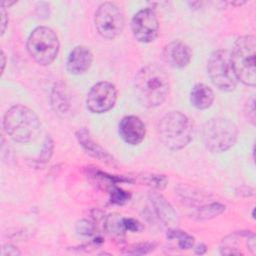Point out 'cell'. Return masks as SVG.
Instances as JSON below:
<instances>
[{"label":"cell","instance_id":"23","mask_svg":"<svg viewBox=\"0 0 256 256\" xmlns=\"http://www.w3.org/2000/svg\"><path fill=\"white\" fill-rule=\"evenodd\" d=\"M53 148H54V145H53L52 139L50 137H47L44 142L42 151L40 153V156H39V159L37 160V162L41 164V163H46L47 161H49V159L51 158L52 153H53Z\"/></svg>","mask_w":256,"mask_h":256},{"label":"cell","instance_id":"12","mask_svg":"<svg viewBox=\"0 0 256 256\" xmlns=\"http://www.w3.org/2000/svg\"><path fill=\"white\" fill-rule=\"evenodd\" d=\"M163 56L171 67L184 68L191 61L192 51L190 47L181 40H173L165 45Z\"/></svg>","mask_w":256,"mask_h":256},{"label":"cell","instance_id":"6","mask_svg":"<svg viewBox=\"0 0 256 256\" xmlns=\"http://www.w3.org/2000/svg\"><path fill=\"white\" fill-rule=\"evenodd\" d=\"M59 40L51 28L47 26L36 27L27 40V50L33 60L42 65H50L59 52Z\"/></svg>","mask_w":256,"mask_h":256},{"label":"cell","instance_id":"28","mask_svg":"<svg viewBox=\"0 0 256 256\" xmlns=\"http://www.w3.org/2000/svg\"><path fill=\"white\" fill-rule=\"evenodd\" d=\"M8 255L16 256V255H20V252L15 246L11 244H7L2 248V256H8Z\"/></svg>","mask_w":256,"mask_h":256},{"label":"cell","instance_id":"24","mask_svg":"<svg viewBox=\"0 0 256 256\" xmlns=\"http://www.w3.org/2000/svg\"><path fill=\"white\" fill-rule=\"evenodd\" d=\"M153 249H154L153 243L145 242V243H140V244L134 245L133 247L130 248V250L127 251V253H129V254H147L150 251H152Z\"/></svg>","mask_w":256,"mask_h":256},{"label":"cell","instance_id":"25","mask_svg":"<svg viewBox=\"0 0 256 256\" xmlns=\"http://www.w3.org/2000/svg\"><path fill=\"white\" fill-rule=\"evenodd\" d=\"M122 223L125 231L138 232L142 230V225L139 221L134 218H122Z\"/></svg>","mask_w":256,"mask_h":256},{"label":"cell","instance_id":"1","mask_svg":"<svg viewBox=\"0 0 256 256\" xmlns=\"http://www.w3.org/2000/svg\"><path fill=\"white\" fill-rule=\"evenodd\" d=\"M169 78L156 65L141 68L135 76L134 88L140 103L148 108L160 106L169 94Z\"/></svg>","mask_w":256,"mask_h":256},{"label":"cell","instance_id":"19","mask_svg":"<svg viewBox=\"0 0 256 256\" xmlns=\"http://www.w3.org/2000/svg\"><path fill=\"white\" fill-rule=\"evenodd\" d=\"M166 236L168 239H177L180 249L188 250L194 247V237L184 231L178 229H169Z\"/></svg>","mask_w":256,"mask_h":256},{"label":"cell","instance_id":"5","mask_svg":"<svg viewBox=\"0 0 256 256\" xmlns=\"http://www.w3.org/2000/svg\"><path fill=\"white\" fill-rule=\"evenodd\" d=\"M256 40L253 35H244L237 39L231 52V61L237 80L247 86H255Z\"/></svg>","mask_w":256,"mask_h":256},{"label":"cell","instance_id":"21","mask_svg":"<svg viewBox=\"0 0 256 256\" xmlns=\"http://www.w3.org/2000/svg\"><path fill=\"white\" fill-rule=\"evenodd\" d=\"M142 180L145 185L155 190H163L168 182L166 176L160 174H145L142 176Z\"/></svg>","mask_w":256,"mask_h":256},{"label":"cell","instance_id":"29","mask_svg":"<svg viewBox=\"0 0 256 256\" xmlns=\"http://www.w3.org/2000/svg\"><path fill=\"white\" fill-rule=\"evenodd\" d=\"M8 24V14L4 7L1 6V35L5 33L6 27Z\"/></svg>","mask_w":256,"mask_h":256},{"label":"cell","instance_id":"15","mask_svg":"<svg viewBox=\"0 0 256 256\" xmlns=\"http://www.w3.org/2000/svg\"><path fill=\"white\" fill-rule=\"evenodd\" d=\"M149 197L155 213L162 222H164L166 225H175L178 222L176 211L161 194L151 192Z\"/></svg>","mask_w":256,"mask_h":256},{"label":"cell","instance_id":"10","mask_svg":"<svg viewBox=\"0 0 256 256\" xmlns=\"http://www.w3.org/2000/svg\"><path fill=\"white\" fill-rule=\"evenodd\" d=\"M131 30L138 42L150 43L154 41L159 32V21L155 11L151 8L138 11L131 20Z\"/></svg>","mask_w":256,"mask_h":256},{"label":"cell","instance_id":"3","mask_svg":"<svg viewBox=\"0 0 256 256\" xmlns=\"http://www.w3.org/2000/svg\"><path fill=\"white\" fill-rule=\"evenodd\" d=\"M40 126V120L36 113L22 104L12 106L4 114V130L14 141L19 143L34 141L41 131Z\"/></svg>","mask_w":256,"mask_h":256},{"label":"cell","instance_id":"30","mask_svg":"<svg viewBox=\"0 0 256 256\" xmlns=\"http://www.w3.org/2000/svg\"><path fill=\"white\" fill-rule=\"evenodd\" d=\"M194 249H195V253L196 254H204L206 252V250H207V247L204 244L200 243Z\"/></svg>","mask_w":256,"mask_h":256},{"label":"cell","instance_id":"27","mask_svg":"<svg viewBox=\"0 0 256 256\" xmlns=\"http://www.w3.org/2000/svg\"><path fill=\"white\" fill-rule=\"evenodd\" d=\"M246 114H247L248 120L254 125L255 124V100L253 96H251L247 101Z\"/></svg>","mask_w":256,"mask_h":256},{"label":"cell","instance_id":"22","mask_svg":"<svg viewBox=\"0 0 256 256\" xmlns=\"http://www.w3.org/2000/svg\"><path fill=\"white\" fill-rule=\"evenodd\" d=\"M108 193L110 195V201L114 204H123L130 198V195L126 191L116 185H112L108 188Z\"/></svg>","mask_w":256,"mask_h":256},{"label":"cell","instance_id":"18","mask_svg":"<svg viewBox=\"0 0 256 256\" xmlns=\"http://www.w3.org/2000/svg\"><path fill=\"white\" fill-rule=\"evenodd\" d=\"M225 210V206L219 202H210L200 205L195 208L192 216L198 220H206L211 219L219 214L223 213Z\"/></svg>","mask_w":256,"mask_h":256},{"label":"cell","instance_id":"17","mask_svg":"<svg viewBox=\"0 0 256 256\" xmlns=\"http://www.w3.org/2000/svg\"><path fill=\"white\" fill-rule=\"evenodd\" d=\"M50 103L54 112L58 115H64L70 108V99L66 88L62 83H56L52 88Z\"/></svg>","mask_w":256,"mask_h":256},{"label":"cell","instance_id":"8","mask_svg":"<svg viewBox=\"0 0 256 256\" xmlns=\"http://www.w3.org/2000/svg\"><path fill=\"white\" fill-rule=\"evenodd\" d=\"M94 23L100 36L106 39H115L124 29V13L115 3L104 2L98 6L95 12Z\"/></svg>","mask_w":256,"mask_h":256},{"label":"cell","instance_id":"14","mask_svg":"<svg viewBox=\"0 0 256 256\" xmlns=\"http://www.w3.org/2000/svg\"><path fill=\"white\" fill-rule=\"evenodd\" d=\"M93 54L86 46H76L69 54L66 62V68L70 74H84L91 66Z\"/></svg>","mask_w":256,"mask_h":256},{"label":"cell","instance_id":"7","mask_svg":"<svg viewBox=\"0 0 256 256\" xmlns=\"http://www.w3.org/2000/svg\"><path fill=\"white\" fill-rule=\"evenodd\" d=\"M207 70L212 83L219 90L230 92L236 88L238 80L229 51L223 49L214 51L209 57Z\"/></svg>","mask_w":256,"mask_h":256},{"label":"cell","instance_id":"13","mask_svg":"<svg viewBox=\"0 0 256 256\" xmlns=\"http://www.w3.org/2000/svg\"><path fill=\"white\" fill-rule=\"evenodd\" d=\"M76 138L84 149V151L90 156L105 162L106 164L116 166V161L112 155H110L104 148H102L98 143H96L91 137L89 131L86 128H80L76 131Z\"/></svg>","mask_w":256,"mask_h":256},{"label":"cell","instance_id":"2","mask_svg":"<svg viewBox=\"0 0 256 256\" xmlns=\"http://www.w3.org/2000/svg\"><path fill=\"white\" fill-rule=\"evenodd\" d=\"M157 133L165 147L180 150L193 139L194 126L191 119L182 112L170 111L158 121Z\"/></svg>","mask_w":256,"mask_h":256},{"label":"cell","instance_id":"26","mask_svg":"<svg viewBox=\"0 0 256 256\" xmlns=\"http://www.w3.org/2000/svg\"><path fill=\"white\" fill-rule=\"evenodd\" d=\"M94 230H95L94 225L87 220H82L77 224V231L81 235L90 236V235L94 234Z\"/></svg>","mask_w":256,"mask_h":256},{"label":"cell","instance_id":"4","mask_svg":"<svg viewBox=\"0 0 256 256\" xmlns=\"http://www.w3.org/2000/svg\"><path fill=\"white\" fill-rule=\"evenodd\" d=\"M237 136V126L227 118H211L202 127L204 146L213 153H221L229 150L235 144Z\"/></svg>","mask_w":256,"mask_h":256},{"label":"cell","instance_id":"31","mask_svg":"<svg viewBox=\"0 0 256 256\" xmlns=\"http://www.w3.org/2000/svg\"><path fill=\"white\" fill-rule=\"evenodd\" d=\"M1 66H2V68H1V74L3 73V71H4V68H5V64H6V57H5V54H4V51L3 50H1Z\"/></svg>","mask_w":256,"mask_h":256},{"label":"cell","instance_id":"9","mask_svg":"<svg viewBox=\"0 0 256 256\" xmlns=\"http://www.w3.org/2000/svg\"><path fill=\"white\" fill-rule=\"evenodd\" d=\"M117 100V90L114 84L101 81L93 85L87 94V108L96 114H101L112 109Z\"/></svg>","mask_w":256,"mask_h":256},{"label":"cell","instance_id":"11","mask_svg":"<svg viewBox=\"0 0 256 256\" xmlns=\"http://www.w3.org/2000/svg\"><path fill=\"white\" fill-rule=\"evenodd\" d=\"M118 131L123 141L130 145L140 144L146 135L145 124L135 115L123 117L119 122Z\"/></svg>","mask_w":256,"mask_h":256},{"label":"cell","instance_id":"20","mask_svg":"<svg viewBox=\"0 0 256 256\" xmlns=\"http://www.w3.org/2000/svg\"><path fill=\"white\" fill-rule=\"evenodd\" d=\"M105 226L107 229V232L112 234L114 237H118L121 239L122 236L125 234V229L123 227L122 223V217L119 215H110L107 217L105 221Z\"/></svg>","mask_w":256,"mask_h":256},{"label":"cell","instance_id":"16","mask_svg":"<svg viewBox=\"0 0 256 256\" xmlns=\"http://www.w3.org/2000/svg\"><path fill=\"white\" fill-rule=\"evenodd\" d=\"M191 104L199 110H205L214 102V93L212 89L204 83H197L190 92Z\"/></svg>","mask_w":256,"mask_h":256}]
</instances>
